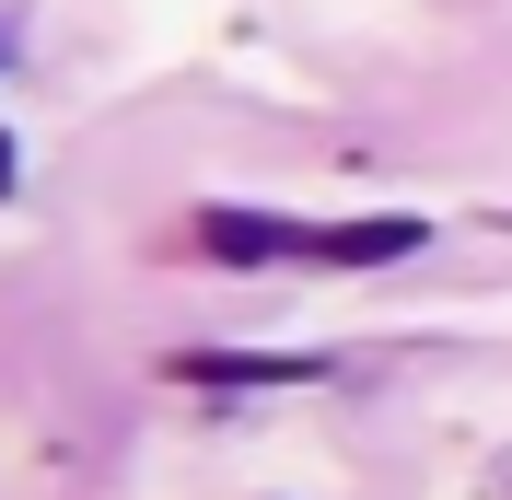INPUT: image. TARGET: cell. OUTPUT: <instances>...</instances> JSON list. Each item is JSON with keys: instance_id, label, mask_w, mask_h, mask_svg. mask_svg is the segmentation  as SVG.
Here are the masks:
<instances>
[{"instance_id": "6da1fadb", "label": "cell", "mask_w": 512, "mask_h": 500, "mask_svg": "<svg viewBox=\"0 0 512 500\" xmlns=\"http://www.w3.org/2000/svg\"><path fill=\"white\" fill-rule=\"evenodd\" d=\"M431 245V221L419 210H384V221H338V233H303L291 256H326V268H396V256Z\"/></svg>"}, {"instance_id": "7a4b0ae2", "label": "cell", "mask_w": 512, "mask_h": 500, "mask_svg": "<svg viewBox=\"0 0 512 500\" xmlns=\"http://www.w3.org/2000/svg\"><path fill=\"white\" fill-rule=\"evenodd\" d=\"M198 245L233 256V268H268V256L303 245V221H268V210H198Z\"/></svg>"}, {"instance_id": "277c9868", "label": "cell", "mask_w": 512, "mask_h": 500, "mask_svg": "<svg viewBox=\"0 0 512 500\" xmlns=\"http://www.w3.org/2000/svg\"><path fill=\"white\" fill-rule=\"evenodd\" d=\"M0 198H12V128H0Z\"/></svg>"}, {"instance_id": "3957f363", "label": "cell", "mask_w": 512, "mask_h": 500, "mask_svg": "<svg viewBox=\"0 0 512 500\" xmlns=\"http://www.w3.org/2000/svg\"><path fill=\"white\" fill-rule=\"evenodd\" d=\"M315 361H222V349H198L187 361V384H303Z\"/></svg>"}]
</instances>
